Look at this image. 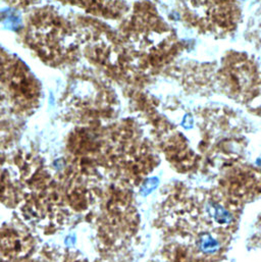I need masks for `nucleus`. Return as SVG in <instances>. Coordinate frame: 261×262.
<instances>
[{"label": "nucleus", "mask_w": 261, "mask_h": 262, "mask_svg": "<svg viewBox=\"0 0 261 262\" xmlns=\"http://www.w3.org/2000/svg\"><path fill=\"white\" fill-rule=\"evenodd\" d=\"M155 179H152V180H149L147 183H146V185H145V187H144V191H143V193L146 195L147 193H149V192H151V190H153L155 187H156V185H157V183H153V181H154Z\"/></svg>", "instance_id": "obj_1"}]
</instances>
